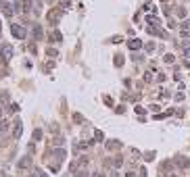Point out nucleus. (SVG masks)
Here are the masks:
<instances>
[{
	"label": "nucleus",
	"mask_w": 190,
	"mask_h": 177,
	"mask_svg": "<svg viewBox=\"0 0 190 177\" xmlns=\"http://www.w3.org/2000/svg\"><path fill=\"white\" fill-rule=\"evenodd\" d=\"M0 56H2L4 60H8V58L13 56V48L8 44H0Z\"/></svg>",
	"instance_id": "f03ea898"
},
{
	"label": "nucleus",
	"mask_w": 190,
	"mask_h": 177,
	"mask_svg": "<svg viewBox=\"0 0 190 177\" xmlns=\"http://www.w3.org/2000/svg\"><path fill=\"white\" fill-rule=\"evenodd\" d=\"M48 19H50V23H54V21H59V19H61V13H56V10H52V13L48 15Z\"/></svg>",
	"instance_id": "6e6552de"
},
{
	"label": "nucleus",
	"mask_w": 190,
	"mask_h": 177,
	"mask_svg": "<svg viewBox=\"0 0 190 177\" xmlns=\"http://www.w3.org/2000/svg\"><path fill=\"white\" fill-rule=\"evenodd\" d=\"M128 46H130L132 50H138V48L142 46V42H140V40H130V42H128Z\"/></svg>",
	"instance_id": "0eeeda50"
},
{
	"label": "nucleus",
	"mask_w": 190,
	"mask_h": 177,
	"mask_svg": "<svg viewBox=\"0 0 190 177\" xmlns=\"http://www.w3.org/2000/svg\"><path fill=\"white\" fill-rule=\"evenodd\" d=\"M21 133H23V121H15V127H13V140H19L21 137Z\"/></svg>",
	"instance_id": "7ed1b4c3"
},
{
	"label": "nucleus",
	"mask_w": 190,
	"mask_h": 177,
	"mask_svg": "<svg viewBox=\"0 0 190 177\" xmlns=\"http://www.w3.org/2000/svg\"><path fill=\"white\" fill-rule=\"evenodd\" d=\"M73 177H88V171H86V169H80V171L73 173Z\"/></svg>",
	"instance_id": "f8f14e48"
},
{
	"label": "nucleus",
	"mask_w": 190,
	"mask_h": 177,
	"mask_svg": "<svg viewBox=\"0 0 190 177\" xmlns=\"http://www.w3.org/2000/svg\"><path fill=\"white\" fill-rule=\"evenodd\" d=\"M11 34H13L17 40H25V36H27L25 27H21L19 23H11Z\"/></svg>",
	"instance_id": "f257e3e1"
},
{
	"label": "nucleus",
	"mask_w": 190,
	"mask_h": 177,
	"mask_svg": "<svg viewBox=\"0 0 190 177\" xmlns=\"http://www.w3.org/2000/svg\"><path fill=\"white\" fill-rule=\"evenodd\" d=\"M125 177H136V175H134V173H128V175H125Z\"/></svg>",
	"instance_id": "a878e982"
},
{
	"label": "nucleus",
	"mask_w": 190,
	"mask_h": 177,
	"mask_svg": "<svg viewBox=\"0 0 190 177\" xmlns=\"http://www.w3.org/2000/svg\"><path fill=\"white\" fill-rule=\"evenodd\" d=\"M171 177H173V175H171Z\"/></svg>",
	"instance_id": "cd10ccee"
},
{
	"label": "nucleus",
	"mask_w": 190,
	"mask_h": 177,
	"mask_svg": "<svg viewBox=\"0 0 190 177\" xmlns=\"http://www.w3.org/2000/svg\"><path fill=\"white\" fill-rule=\"evenodd\" d=\"M46 54H48V56H59V54H56V50H52V48H48Z\"/></svg>",
	"instance_id": "6ab92c4d"
},
{
	"label": "nucleus",
	"mask_w": 190,
	"mask_h": 177,
	"mask_svg": "<svg viewBox=\"0 0 190 177\" xmlns=\"http://www.w3.org/2000/svg\"><path fill=\"white\" fill-rule=\"evenodd\" d=\"M73 121H75V123H82V121H84V117H82L80 113H73Z\"/></svg>",
	"instance_id": "2eb2a0df"
},
{
	"label": "nucleus",
	"mask_w": 190,
	"mask_h": 177,
	"mask_svg": "<svg viewBox=\"0 0 190 177\" xmlns=\"http://www.w3.org/2000/svg\"><path fill=\"white\" fill-rule=\"evenodd\" d=\"M29 8H32V0H21V10H25V13H27Z\"/></svg>",
	"instance_id": "9d476101"
},
{
	"label": "nucleus",
	"mask_w": 190,
	"mask_h": 177,
	"mask_svg": "<svg viewBox=\"0 0 190 177\" xmlns=\"http://www.w3.org/2000/svg\"><path fill=\"white\" fill-rule=\"evenodd\" d=\"M50 42H61V34H59V31H52V34H50Z\"/></svg>",
	"instance_id": "9b49d317"
},
{
	"label": "nucleus",
	"mask_w": 190,
	"mask_h": 177,
	"mask_svg": "<svg viewBox=\"0 0 190 177\" xmlns=\"http://www.w3.org/2000/svg\"><path fill=\"white\" fill-rule=\"evenodd\" d=\"M184 54H186V56L190 58V48H186V50H184Z\"/></svg>",
	"instance_id": "393cba45"
},
{
	"label": "nucleus",
	"mask_w": 190,
	"mask_h": 177,
	"mask_svg": "<svg viewBox=\"0 0 190 177\" xmlns=\"http://www.w3.org/2000/svg\"><path fill=\"white\" fill-rule=\"evenodd\" d=\"M176 163H178V167H182V169L190 165V161H188V158H184V156H178V158H176Z\"/></svg>",
	"instance_id": "39448f33"
},
{
	"label": "nucleus",
	"mask_w": 190,
	"mask_h": 177,
	"mask_svg": "<svg viewBox=\"0 0 190 177\" xmlns=\"http://www.w3.org/2000/svg\"><path fill=\"white\" fill-rule=\"evenodd\" d=\"M8 129V121H0V133H4Z\"/></svg>",
	"instance_id": "4468645a"
},
{
	"label": "nucleus",
	"mask_w": 190,
	"mask_h": 177,
	"mask_svg": "<svg viewBox=\"0 0 190 177\" xmlns=\"http://www.w3.org/2000/svg\"><path fill=\"white\" fill-rule=\"evenodd\" d=\"M165 63H173V54H165Z\"/></svg>",
	"instance_id": "aec40b11"
},
{
	"label": "nucleus",
	"mask_w": 190,
	"mask_h": 177,
	"mask_svg": "<svg viewBox=\"0 0 190 177\" xmlns=\"http://www.w3.org/2000/svg\"><path fill=\"white\" fill-rule=\"evenodd\" d=\"M0 100L6 102V100H8V94H6V92H0Z\"/></svg>",
	"instance_id": "a211bd4d"
},
{
	"label": "nucleus",
	"mask_w": 190,
	"mask_h": 177,
	"mask_svg": "<svg viewBox=\"0 0 190 177\" xmlns=\"http://www.w3.org/2000/svg\"><path fill=\"white\" fill-rule=\"evenodd\" d=\"M61 4H63V6H65V8H67V6H69V4H71V0H61Z\"/></svg>",
	"instance_id": "5701e85b"
},
{
	"label": "nucleus",
	"mask_w": 190,
	"mask_h": 177,
	"mask_svg": "<svg viewBox=\"0 0 190 177\" xmlns=\"http://www.w3.org/2000/svg\"><path fill=\"white\" fill-rule=\"evenodd\" d=\"M0 119H2V108H0Z\"/></svg>",
	"instance_id": "bb28decb"
},
{
	"label": "nucleus",
	"mask_w": 190,
	"mask_h": 177,
	"mask_svg": "<svg viewBox=\"0 0 190 177\" xmlns=\"http://www.w3.org/2000/svg\"><path fill=\"white\" fill-rule=\"evenodd\" d=\"M92 177H107V175H104V173H94Z\"/></svg>",
	"instance_id": "b1692460"
},
{
	"label": "nucleus",
	"mask_w": 190,
	"mask_h": 177,
	"mask_svg": "<svg viewBox=\"0 0 190 177\" xmlns=\"http://www.w3.org/2000/svg\"><path fill=\"white\" fill-rule=\"evenodd\" d=\"M42 140V129H36L34 131V142H40Z\"/></svg>",
	"instance_id": "ddd939ff"
},
{
	"label": "nucleus",
	"mask_w": 190,
	"mask_h": 177,
	"mask_svg": "<svg viewBox=\"0 0 190 177\" xmlns=\"http://www.w3.org/2000/svg\"><path fill=\"white\" fill-rule=\"evenodd\" d=\"M107 148H109V150H117V148H121V142H117V140L107 142Z\"/></svg>",
	"instance_id": "423d86ee"
},
{
	"label": "nucleus",
	"mask_w": 190,
	"mask_h": 177,
	"mask_svg": "<svg viewBox=\"0 0 190 177\" xmlns=\"http://www.w3.org/2000/svg\"><path fill=\"white\" fill-rule=\"evenodd\" d=\"M29 167H32V158L29 156H25V158L19 161V169H29Z\"/></svg>",
	"instance_id": "20e7f679"
},
{
	"label": "nucleus",
	"mask_w": 190,
	"mask_h": 177,
	"mask_svg": "<svg viewBox=\"0 0 190 177\" xmlns=\"http://www.w3.org/2000/svg\"><path fill=\"white\" fill-rule=\"evenodd\" d=\"M94 135H96V140H102L104 135H102V131H94Z\"/></svg>",
	"instance_id": "4be33fe9"
},
{
	"label": "nucleus",
	"mask_w": 190,
	"mask_h": 177,
	"mask_svg": "<svg viewBox=\"0 0 190 177\" xmlns=\"http://www.w3.org/2000/svg\"><path fill=\"white\" fill-rule=\"evenodd\" d=\"M42 36H44V34H42V27H40V25H36V27H34V38H36V40H40Z\"/></svg>",
	"instance_id": "1a4fd4ad"
},
{
	"label": "nucleus",
	"mask_w": 190,
	"mask_h": 177,
	"mask_svg": "<svg viewBox=\"0 0 190 177\" xmlns=\"http://www.w3.org/2000/svg\"><path fill=\"white\" fill-rule=\"evenodd\" d=\"M144 158H146V161H152V158H155V152H146V156H144Z\"/></svg>",
	"instance_id": "412c9836"
},
{
	"label": "nucleus",
	"mask_w": 190,
	"mask_h": 177,
	"mask_svg": "<svg viewBox=\"0 0 190 177\" xmlns=\"http://www.w3.org/2000/svg\"><path fill=\"white\" fill-rule=\"evenodd\" d=\"M32 177H46V173H44V171H40V169H36V171L32 173Z\"/></svg>",
	"instance_id": "dca6fc26"
},
{
	"label": "nucleus",
	"mask_w": 190,
	"mask_h": 177,
	"mask_svg": "<svg viewBox=\"0 0 190 177\" xmlns=\"http://www.w3.org/2000/svg\"><path fill=\"white\" fill-rule=\"evenodd\" d=\"M121 63H123V58L117 54V56H115V65H117V67H121Z\"/></svg>",
	"instance_id": "f3484780"
}]
</instances>
